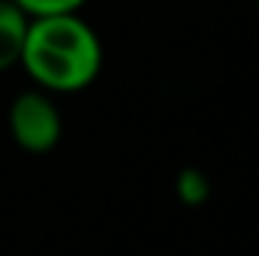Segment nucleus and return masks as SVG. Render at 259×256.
Wrapping results in <instances>:
<instances>
[{
	"label": "nucleus",
	"instance_id": "1",
	"mask_svg": "<svg viewBox=\"0 0 259 256\" xmlns=\"http://www.w3.org/2000/svg\"><path fill=\"white\" fill-rule=\"evenodd\" d=\"M21 66L36 84L72 94L97 78L103 66V46L78 15L30 18Z\"/></svg>",
	"mask_w": 259,
	"mask_h": 256
},
{
	"label": "nucleus",
	"instance_id": "2",
	"mask_svg": "<svg viewBox=\"0 0 259 256\" xmlns=\"http://www.w3.org/2000/svg\"><path fill=\"white\" fill-rule=\"evenodd\" d=\"M9 133L24 151H52L61 139V115L46 94L27 91L9 106Z\"/></svg>",
	"mask_w": 259,
	"mask_h": 256
},
{
	"label": "nucleus",
	"instance_id": "3",
	"mask_svg": "<svg viewBox=\"0 0 259 256\" xmlns=\"http://www.w3.org/2000/svg\"><path fill=\"white\" fill-rule=\"evenodd\" d=\"M27 27H30V18L12 0H0V72L21 64Z\"/></svg>",
	"mask_w": 259,
	"mask_h": 256
},
{
	"label": "nucleus",
	"instance_id": "4",
	"mask_svg": "<svg viewBox=\"0 0 259 256\" xmlns=\"http://www.w3.org/2000/svg\"><path fill=\"white\" fill-rule=\"evenodd\" d=\"M27 18H49V15H75L84 0H12Z\"/></svg>",
	"mask_w": 259,
	"mask_h": 256
}]
</instances>
